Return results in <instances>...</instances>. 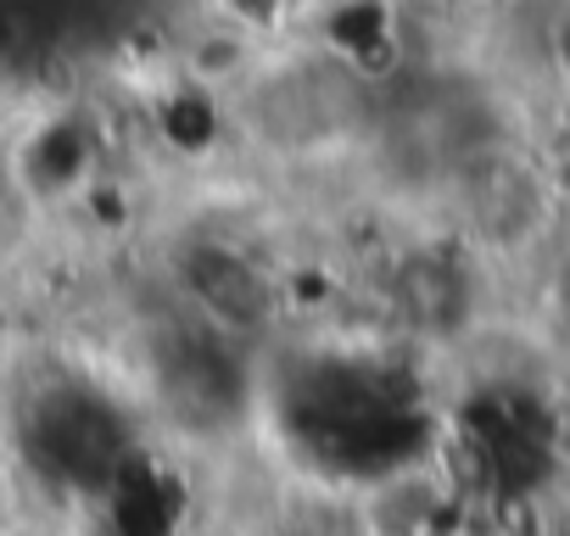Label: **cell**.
Instances as JSON below:
<instances>
[{
  "label": "cell",
  "mask_w": 570,
  "mask_h": 536,
  "mask_svg": "<svg viewBox=\"0 0 570 536\" xmlns=\"http://www.w3.org/2000/svg\"><path fill=\"white\" fill-rule=\"evenodd\" d=\"M353 79L358 73L331 68L325 57L268 62L246 79L240 118L274 151H308V146L342 140L353 123V90H358Z\"/></svg>",
  "instance_id": "cell-1"
},
{
  "label": "cell",
  "mask_w": 570,
  "mask_h": 536,
  "mask_svg": "<svg viewBox=\"0 0 570 536\" xmlns=\"http://www.w3.org/2000/svg\"><path fill=\"white\" fill-rule=\"evenodd\" d=\"M179 286L190 291V302L218 325V330H252L274 314V291L268 275L235 246L224 240H202L185 251L179 262Z\"/></svg>",
  "instance_id": "cell-2"
},
{
  "label": "cell",
  "mask_w": 570,
  "mask_h": 536,
  "mask_svg": "<svg viewBox=\"0 0 570 536\" xmlns=\"http://www.w3.org/2000/svg\"><path fill=\"white\" fill-rule=\"evenodd\" d=\"M40 235V196L29 190L18 157L0 146V262H18Z\"/></svg>",
  "instance_id": "cell-3"
}]
</instances>
